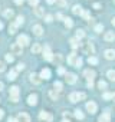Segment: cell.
<instances>
[{
	"label": "cell",
	"mask_w": 115,
	"mask_h": 122,
	"mask_svg": "<svg viewBox=\"0 0 115 122\" xmlns=\"http://www.w3.org/2000/svg\"><path fill=\"white\" fill-rule=\"evenodd\" d=\"M85 96H86V95H85L84 92H72V93L69 95V101L75 103V102H78V101L85 99Z\"/></svg>",
	"instance_id": "1"
},
{
	"label": "cell",
	"mask_w": 115,
	"mask_h": 122,
	"mask_svg": "<svg viewBox=\"0 0 115 122\" xmlns=\"http://www.w3.org/2000/svg\"><path fill=\"white\" fill-rule=\"evenodd\" d=\"M10 101L12 102H17L19 101V88L17 86H12L10 88Z\"/></svg>",
	"instance_id": "2"
},
{
	"label": "cell",
	"mask_w": 115,
	"mask_h": 122,
	"mask_svg": "<svg viewBox=\"0 0 115 122\" xmlns=\"http://www.w3.org/2000/svg\"><path fill=\"white\" fill-rule=\"evenodd\" d=\"M29 42H30V40H29V37H27L26 35H20V36H17V42H16V43L23 47V46H27Z\"/></svg>",
	"instance_id": "3"
},
{
	"label": "cell",
	"mask_w": 115,
	"mask_h": 122,
	"mask_svg": "<svg viewBox=\"0 0 115 122\" xmlns=\"http://www.w3.org/2000/svg\"><path fill=\"white\" fill-rule=\"evenodd\" d=\"M42 50H43V57H45L46 60H52V59H53V55H52L50 46H45Z\"/></svg>",
	"instance_id": "4"
},
{
	"label": "cell",
	"mask_w": 115,
	"mask_h": 122,
	"mask_svg": "<svg viewBox=\"0 0 115 122\" xmlns=\"http://www.w3.org/2000/svg\"><path fill=\"white\" fill-rule=\"evenodd\" d=\"M39 119H40V121H46V122H52L53 116H52L49 112H45V111H42V112L39 113Z\"/></svg>",
	"instance_id": "5"
},
{
	"label": "cell",
	"mask_w": 115,
	"mask_h": 122,
	"mask_svg": "<svg viewBox=\"0 0 115 122\" xmlns=\"http://www.w3.org/2000/svg\"><path fill=\"white\" fill-rule=\"evenodd\" d=\"M22 46L20 45H17V43H13L12 45V47H10V50H12V55H22Z\"/></svg>",
	"instance_id": "6"
},
{
	"label": "cell",
	"mask_w": 115,
	"mask_h": 122,
	"mask_svg": "<svg viewBox=\"0 0 115 122\" xmlns=\"http://www.w3.org/2000/svg\"><path fill=\"white\" fill-rule=\"evenodd\" d=\"M50 69H47V68H45V69H42V72H40V79H45V81H47V79H50Z\"/></svg>",
	"instance_id": "7"
},
{
	"label": "cell",
	"mask_w": 115,
	"mask_h": 122,
	"mask_svg": "<svg viewBox=\"0 0 115 122\" xmlns=\"http://www.w3.org/2000/svg\"><path fill=\"white\" fill-rule=\"evenodd\" d=\"M17 122H30V116L25 112H20L17 116Z\"/></svg>",
	"instance_id": "8"
},
{
	"label": "cell",
	"mask_w": 115,
	"mask_h": 122,
	"mask_svg": "<svg viewBox=\"0 0 115 122\" xmlns=\"http://www.w3.org/2000/svg\"><path fill=\"white\" fill-rule=\"evenodd\" d=\"M84 75L86 76V79H88V82H92L96 73H95V71H91V69H88V71H85V72H84Z\"/></svg>",
	"instance_id": "9"
},
{
	"label": "cell",
	"mask_w": 115,
	"mask_h": 122,
	"mask_svg": "<svg viewBox=\"0 0 115 122\" xmlns=\"http://www.w3.org/2000/svg\"><path fill=\"white\" fill-rule=\"evenodd\" d=\"M86 111H88L89 113H95V112H96V103L92 102V101L88 102V103H86Z\"/></svg>",
	"instance_id": "10"
},
{
	"label": "cell",
	"mask_w": 115,
	"mask_h": 122,
	"mask_svg": "<svg viewBox=\"0 0 115 122\" xmlns=\"http://www.w3.org/2000/svg\"><path fill=\"white\" fill-rule=\"evenodd\" d=\"M32 32H33V35H36V36H42L43 29H42V26H40V25H35V26L32 27Z\"/></svg>",
	"instance_id": "11"
},
{
	"label": "cell",
	"mask_w": 115,
	"mask_h": 122,
	"mask_svg": "<svg viewBox=\"0 0 115 122\" xmlns=\"http://www.w3.org/2000/svg\"><path fill=\"white\" fill-rule=\"evenodd\" d=\"M65 78H66V82L71 83V85H73V83L76 82V75H75V73H66Z\"/></svg>",
	"instance_id": "12"
},
{
	"label": "cell",
	"mask_w": 115,
	"mask_h": 122,
	"mask_svg": "<svg viewBox=\"0 0 115 122\" xmlns=\"http://www.w3.org/2000/svg\"><path fill=\"white\" fill-rule=\"evenodd\" d=\"M27 103H29L30 106H35V105L37 103V96H36L35 93L29 95V98H27Z\"/></svg>",
	"instance_id": "13"
},
{
	"label": "cell",
	"mask_w": 115,
	"mask_h": 122,
	"mask_svg": "<svg viewBox=\"0 0 115 122\" xmlns=\"http://www.w3.org/2000/svg\"><path fill=\"white\" fill-rule=\"evenodd\" d=\"M99 122H111V113L109 112H104L99 116Z\"/></svg>",
	"instance_id": "14"
},
{
	"label": "cell",
	"mask_w": 115,
	"mask_h": 122,
	"mask_svg": "<svg viewBox=\"0 0 115 122\" xmlns=\"http://www.w3.org/2000/svg\"><path fill=\"white\" fill-rule=\"evenodd\" d=\"M85 53H88V55H94V52H95V47H94V45L89 42V43H86V46H85Z\"/></svg>",
	"instance_id": "15"
},
{
	"label": "cell",
	"mask_w": 115,
	"mask_h": 122,
	"mask_svg": "<svg viewBox=\"0 0 115 122\" xmlns=\"http://www.w3.org/2000/svg\"><path fill=\"white\" fill-rule=\"evenodd\" d=\"M104 39L106 42H112V40H115V33L114 32H106L105 36H104Z\"/></svg>",
	"instance_id": "16"
},
{
	"label": "cell",
	"mask_w": 115,
	"mask_h": 122,
	"mask_svg": "<svg viewBox=\"0 0 115 122\" xmlns=\"http://www.w3.org/2000/svg\"><path fill=\"white\" fill-rule=\"evenodd\" d=\"M105 57L106 59H114L115 57V50H112V49H108V50H105Z\"/></svg>",
	"instance_id": "17"
},
{
	"label": "cell",
	"mask_w": 115,
	"mask_h": 122,
	"mask_svg": "<svg viewBox=\"0 0 115 122\" xmlns=\"http://www.w3.org/2000/svg\"><path fill=\"white\" fill-rule=\"evenodd\" d=\"M16 76H17V72H16V69L10 71V72L7 73V79H9V81H15V79H16Z\"/></svg>",
	"instance_id": "18"
},
{
	"label": "cell",
	"mask_w": 115,
	"mask_h": 122,
	"mask_svg": "<svg viewBox=\"0 0 115 122\" xmlns=\"http://www.w3.org/2000/svg\"><path fill=\"white\" fill-rule=\"evenodd\" d=\"M53 91H56V92H59V91H62V88H63V85H62V82H59V81H56L55 83H53Z\"/></svg>",
	"instance_id": "19"
},
{
	"label": "cell",
	"mask_w": 115,
	"mask_h": 122,
	"mask_svg": "<svg viewBox=\"0 0 115 122\" xmlns=\"http://www.w3.org/2000/svg\"><path fill=\"white\" fill-rule=\"evenodd\" d=\"M72 12H73L75 15H79V16H81L84 10H82V7H81L79 5H75V6H73V9H72Z\"/></svg>",
	"instance_id": "20"
},
{
	"label": "cell",
	"mask_w": 115,
	"mask_h": 122,
	"mask_svg": "<svg viewBox=\"0 0 115 122\" xmlns=\"http://www.w3.org/2000/svg\"><path fill=\"white\" fill-rule=\"evenodd\" d=\"M35 15H36L37 17L45 16V10H43V7H36V9H35Z\"/></svg>",
	"instance_id": "21"
},
{
	"label": "cell",
	"mask_w": 115,
	"mask_h": 122,
	"mask_svg": "<svg viewBox=\"0 0 115 122\" xmlns=\"http://www.w3.org/2000/svg\"><path fill=\"white\" fill-rule=\"evenodd\" d=\"M40 52H42V46L37 45V43H35L32 46V53H40Z\"/></svg>",
	"instance_id": "22"
},
{
	"label": "cell",
	"mask_w": 115,
	"mask_h": 122,
	"mask_svg": "<svg viewBox=\"0 0 115 122\" xmlns=\"http://www.w3.org/2000/svg\"><path fill=\"white\" fill-rule=\"evenodd\" d=\"M16 30H17L16 23H10V25H9V33H10V35H15V33H16Z\"/></svg>",
	"instance_id": "23"
},
{
	"label": "cell",
	"mask_w": 115,
	"mask_h": 122,
	"mask_svg": "<svg viewBox=\"0 0 115 122\" xmlns=\"http://www.w3.org/2000/svg\"><path fill=\"white\" fill-rule=\"evenodd\" d=\"M69 43H71V46H72L73 49L79 47V40H78V39H75V37H72V39L69 40Z\"/></svg>",
	"instance_id": "24"
},
{
	"label": "cell",
	"mask_w": 115,
	"mask_h": 122,
	"mask_svg": "<svg viewBox=\"0 0 115 122\" xmlns=\"http://www.w3.org/2000/svg\"><path fill=\"white\" fill-rule=\"evenodd\" d=\"M88 63L89 65H96L98 63V57L96 56H89L88 57Z\"/></svg>",
	"instance_id": "25"
},
{
	"label": "cell",
	"mask_w": 115,
	"mask_h": 122,
	"mask_svg": "<svg viewBox=\"0 0 115 122\" xmlns=\"http://www.w3.org/2000/svg\"><path fill=\"white\" fill-rule=\"evenodd\" d=\"M82 37H85V32H84L82 29H78V30H76V37H75V39L81 40Z\"/></svg>",
	"instance_id": "26"
},
{
	"label": "cell",
	"mask_w": 115,
	"mask_h": 122,
	"mask_svg": "<svg viewBox=\"0 0 115 122\" xmlns=\"http://www.w3.org/2000/svg\"><path fill=\"white\" fill-rule=\"evenodd\" d=\"M30 81H32L33 83H39V82H40V78H39L36 73H30Z\"/></svg>",
	"instance_id": "27"
},
{
	"label": "cell",
	"mask_w": 115,
	"mask_h": 122,
	"mask_svg": "<svg viewBox=\"0 0 115 122\" xmlns=\"http://www.w3.org/2000/svg\"><path fill=\"white\" fill-rule=\"evenodd\" d=\"M75 60H76V55H75V53H71V55L68 56V62H69L71 65H75Z\"/></svg>",
	"instance_id": "28"
},
{
	"label": "cell",
	"mask_w": 115,
	"mask_h": 122,
	"mask_svg": "<svg viewBox=\"0 0 115 122\" xmlns=\"http://www.w3.org/2000/svg\"><path fill=\"white\" fill-rule=\"evenodd\" d=\"M63 20H65V26H66L68 29H71V27L73 26V22H72V19H69V17H65Z\"/></svg>",
	"instance_id": "29"
},
{
	"label": "cell",
	"mask_w": 115,
	"mask_h": 122,
	"mask_svg": "<svg viewBox=\"0 0 115 122\" xmlns=\"http://www.w3.org/2000/svg\"><path fill=\"white\" fill-rule=\"evenodd\" d=\"M3 15H5V17H9V19H10V17L13 16V10H12V9H6V10L3 12Z\"/></svg>",
	"instance_id": "30"
},
{
	"label": "cell",
	"mask_w": 115,
	"mask_h": 122,
	"mask_svg": "<svg viewBox=\"0 0 115 122\" xmlns=\"http://www.w3.org/2000/svg\"><path fill=\"white\" fill-rule=\"evenodd\" d=\"M23 22H25V17L23 16H17L15 23H16V26H20V25H23Z\"/></svg>",
	"instance_id": "31"
},
{
	"label": "cell",
	"mask_w": 115,
	"mask_h": 122,
	"mask_svg": "<svg viewBox=\"0 0 115 122\" xmlns=\"http://www.w3.org/2000/svg\"><path fill=\"white\" fill-rule=\"evenodd\" d=\"M75 118H76V119H84V113H82L81 109H76V111H75Z\"/></svg>",
	"instance_id": "32"
},
{
	"label": "cell",
	"mask_w": 115,
	"mask_h": 122,
	"mask_svg": "<svg viewBox=\"0 0 115 122\" xmlns=\"http://www.w3.org/2000/svg\"><path fill=\"white\" fill-rule=\"evenodd\" d=\"M106 76L109 78V81H114V82H115V71H108Z\"/></svg>",
	"instance_id": "33"
},
{
	"label": "cell",
	"mask_w": 115,
	"mask_h": 122,
	"mask_svg": "<svg viewBox=\"0 0 115 122\" xmlns=\"http://www.w3.org/2000/svg\"><path fill=\"white\" fill-rule=\"evenodd\" d=\"M55 2H56V5L58 6H61V7H65L68 3H66V0H55Z\"/></svg>",
	"instance_id": "34"
},
{
	"label": "cell",
	"mask_w": 115,
	"mask_h": 122,
	"mask_svg": "<svg viewBox=\"0 0 115 122\" xmlns=\"http://www.w3.org/2000/svg\"><path fill=\"white\" fill-rule=\"evenodd\" d=\"M98 88L99 89H106V82L105 81H99L98 82Z\"/></svg>",
	"instance_id": "35"
},
{
	"label": "cell",
	"mask_w": 115,
	"mask_h": 122,
	"mask_svg": "<svg viewBox=\"0 0 115 122\" xmlns=\"http://www.w3.org/2000/svg\"><path fill=\"white\" fill-rule=\"evenodd\" d=\"M13 60H15V57H13V55H12V53H7V55H6V62H9V63H12V62H13Z\"/></svg>",
	"instance_id": "36"
},
{
	"label": "cell",
	"mask_w": 115,
	"mask_h": 122,
	"mask_svg": "<svg viewBox=\"0 0 115 122\" xmlns=\"http://www.w3.org/2000/svg\"><path fill=\"white\" fill-rule=\"evenodd\" d=\"M49 95H50V98H52V99H55V101L59 98V95H58V92H56V91H50V93H49Z\"/></svg>",
	"instance_id": "37"
},
{
	"label": "cell",
	"mask_w": 115,
	"mask_h": 122,
	"mask_svg": "<svg viewBox=\"0 0 115 122\" xmlns=\"http://www.w3.org/2000/svg\"><path fill=\"white\" fill-rule=\"evenodd\" d=\"M85 20H91V15H89V12H82V15H81Z\"/></svg>",
	"instance_id": "38"
},
{
	"label": "cell",
	"mask_w": 115,
	"mask_h": 122,
	"mask_svg": "<svg viewBox=\"0 0 115 122\" xmlns=\"http://www.w3.org/2000/svg\"><path fill=\"white\" fill-rule=\"evenodd\" d=\"M73 66H76V68H81V66H82V59H81V57H76L75 65H73Z\"/></svg>",
	"instance_id": "39"
},
{
	"label": "cell",
	"mask_w": 115,
	"mask_h": 122,
	"mask_svg": "<svg viewBox=\"0 0 115 122\" xmlns=\"http://www.w3.org/2000/svg\"><path fill=\"white\" fill-rule=\"evenodd\" d=\"M27 2H29V5H30V6L36 7V6H37V3H39V0H27Z\"/></svg>",
	"instance_id": "40"
},
{
	"label": "cell",
	"mask_w": 115,
	"mask_h": 122,
	"mask_svg": "<svg viewBox=\"0 0 115 122\" xmlns=\"http://www.w3.org/2000/svg\"><path fill=\"white\" fill-rule=\"evenodd\" d=\"M102 98H104V99H106V101H108V99H111V98H112V93H109V92H105V93H104V95H102Z\"/></svg>",
	"instance_id": "41"
},
{
	"label": "cell",
	"mask_w": 115,
	"mask_h": 122,
	"mask_svg": "<svg viewBox=\"0 0 115 122\" xmlns=\"http://www.w3.org/2000/svg\"><path fill=\"white\" fill-rule=\"evenodd\" d=\"M45 20L49 23V22H52V20H53V16H52V15H46V16H45Z\"/></svg>",
	"instance_id": "42"
},
{
	"label": "cell",
	"mask_w": 115,
	"mask_h": 122,
	"mask_svg": "<svg viewBox=\"0 0 115 122\" xmlns=\"http://www.w3.org/2000/svg\"><path fill=\"white\" fill-rule=\"evenodd\" d=\"M23 69H25V65H23V63H19L17 68H16V72H20V71H23Z\"/></svg>",
	"instance_id": "43"
},
{
	"label": "cell",
	"mask_w": 115,
	"mask_h": 122,
	"mask_svg": "<svg viewBox=\"0 0 115 122\" xmlns=\"http://www.w3.org/2000/svg\"><path fill=\"white\" fill-rule=\"evenodd\" d=\"M102 29H104V26H102V25H96V26H95V30H96L98 33H99V32H101Z\"/></svg>",
	"instance_id": "44"
},
{
	"label": "cell",
	"mask_w": 115,
	"mask_h": 122,
	"mask_svg": "<svg viewBox=\"0 0 115 122\" xmlns=\"http://www.w3.org/2000/svg\"><path fill=\"white\" fill-rule=\"evenodd\" d=\"M5 68H6V66H5V63H3V62H0V72H3V71H5Z\"/></svg>",
	"instance_id": "45"
},
{
	"label": "cell",
	"mask_w": 115,
	"mask_h": 122,
	"mask_svg": "<svg viewBox=\"0 0 115 122\" xmlns=\"http://www.w3.org/2000/svg\"><path fill=\"white\" fill-rule=\"evenodd\" d=\"M58 72H59V75H63L65 73V69L63 68H59V69H58Z\"/></svg>",
	"instance_id": "46"
},
{
	"label": "cell",
	"mask_w": 115,
	"mask_h": 122,
	"mask_svg": "<svg viewBox=\"0 0 115 122\" xmlns=\"http://www.w3.org/2000/svg\"><path fill=\"white\" fill-rule=\"evenodd\" d=\"M16 5H23V0H13Z\"/></svg>",
	"instance_id": "47"
},
{
	"label": "cell",
	"mask_w": 115,
	"mask_h": 122,
	"mask_svg": "<svg viewBox=\"0 0 115 122\" xmlns=\"http://www.w3.org/2000/svg\"><path fill=\"white\" fill-rule=\"evenodd\" d=\"M3 116H5V111H3V109H0V119H2Z\"/></svg>",
	"instance_id": "48"
},
{
	"label": "cell",
	"mask_w": 115,
	"mask_h": 122,
	"mask_svg": "<svg viewBox=\"0 0 115 122\" xmlns=\"http://www.w3.org/2000/svg\"><path fill=\"white\" fill-rule=\"evenodd\" d=\"M94 9H101V5H99V3H95V5H94Z\"/></svg>",
	"instance_id": "49"
},
{
	"label": "cell",
	"mask_w": 115,
	"mask_h": 122,
	"mask_svg": "<svg viewBox=\"0 0 115 122\" xmlns=\"http://www.w3.org/2000/svg\"><path fill=\"white\" fill-rule=\"evenodd\" d=\"M7 122H17V119H15V118H9Z\"/></svg>",
	"instance_id": "50"
},
{
	"label": "cell",
	"mask_w": 115,
	"mask_h": 122,
	"mask_svg": "<svg viewBox=\"0 0 115 122\" xmlns=\"http://www.w3.org/2000/svg\"><path fill=\"white\" fill-rule=\"evenodd\" d=\"M56 17H58V19H63V16H62V13H58V15H56Z\"/></svg>",
	"instance_id": "51"
},
{
	"label": "cell",
	"mask_w": 115,
	"mask_h": 122,
	"mask_svg": "<svg viewBox=\"0 0 115 122\" xmlns=\"http://www.w3.org/2000/svg\"><path fill=\"white\" fill-rule=\"evenodd\" d=\"M92 86H94V81L92 82H88V88H92Z\"/></svg>",
	"instance_id": "52"
},
{
	"label": "cell",
	"mask_w": 115,
	"mask_h": 122,
	"mask_svg": "<svg viewBox=\"0 0 115 122\" xmlns=\"http://www.w3.org/2000/svg\"><path fill=\"white\" fill-rule=\"evenodd\" d=\"M46 2H47L49 5H53V3H55V0H46Z\"/></svg>",
	"instance_id": "53"
},
{
	"label": "cell",
	"mask_w": 115,
	"mask_h": 122,
	"mask_svg": "<svg viewBox=\"0 0 115 122\" xmlns=\"http://www.w3.org/2000/svg\"><path fill=\"white\" fill-rule=\"evenodd\" d=\"M111 22H112V25L115 26V17H112V20H111Z\"/></svg>",
	"instance_id": "54"
},
{
	"label": "cell",
	"mask_w": 115,
	"mask_h": 122,
	"mask_svg": "<svg viewBox=\"0 0 115 122\" xmlns=\"http://www.w3.org/2000/svg\"><path fill=\"white\" fill-rule=\"evenodd\" d=\"M2 89H3V83H2V82H0V91H2Z\"/></svg>",
	"instance_id": "55"
},
{
	"label": "cell",
	"mask_w": 115,
	"mask_h": 122,
	"mask_svg": "<svg viewBox=\"0 0 115 122\" xmlns=\"http://www.w3.org/2000/svg\"><path fill=\"white\" fill-rule=\"evenodd\" d=\"M2 29H3V23H2V22H0V30H2Z\"/></svg>",
	"instance_id": "56"
},
{
	"label": "cell",
	"mask_w": 115,
	"mask_h": 122,
	"mask_svg": "<svg viewBox=\"0 0 115 122\" xmlns=\"http://www.w3.org/2000/svg\"><path fill=\"white\" fill-rule=\"evenodd\" d=\"M111 99H114V101H115V93H112V98H111Z\"/></svg>",
	"instance_id": "57"
},
{
	"label": "cell",
	"mask_w": 115,
	"mask_h": 122,
	"mask_svg": "<svg viewBox=\"0 0 115 122\" xmlns=\"http://www.w3.org/2000/svg\"><path fill=\"white\" fill-rule=\"evenodd\" d=\"M63 122H69V121H66V119H65V121H63Z\"/></svg>",
	"instance_id": "58"
},
{
	"label": "cell",
	"mask_w": 115,
	"mask_h": 122,
	"mask_svg": "<svg viewBox=\"0 0 115 122\" xmlns=\"http://www.w3.org/2000/svg\"><path fill=\"white\" fill-rule=\"evenodd\" d=\"M114 3H115V0H114Z\"/></svg>",
	"instance_id": "59"
}]
</instances>
